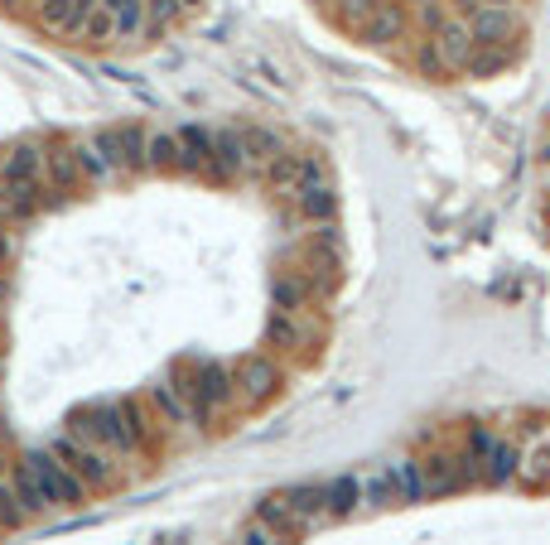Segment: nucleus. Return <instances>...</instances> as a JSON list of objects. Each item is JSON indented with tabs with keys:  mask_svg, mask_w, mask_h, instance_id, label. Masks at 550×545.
I'll list each match as a JSON object with an SVG mask.
<instances>
[{
	"mask_svg": "<svg viewBox=\"0 0 550 545\" xmlns=\"http://www.w3.org/2000/svg\"><path fill=\"white\" fill-rule=\"evenodd\" d=\"M232 382H237V401L247 406H266L275 391H280V367L266 353H251L232 367Z\"/></svg>",
	"mask_w": 550,
	"mask_h": 545,
	"instance_id": "6",
	"label": "nucleus"
},
{
	"mask_svg": "<svg viewBox=\"0 0 550 545\" xmlns=\"http://www.w3.org/2000/svg\"><path fill=\"white\" fill-rule=\"evenodd\" d=\"M507 63H512V49H488V44H478L473 58L464 63V73H473V78H493V73H502Z\"/></svg>",
	"mask_w": 550,
	"mask_h": 545,
	"instance_id": "30",
	"label": "nucleus"
},
{
	"mask_svg": "<svg viewBox=\"0 0 550 545\" xmlns=\"http://www.w3.org/2000/svg\"><path fill=\"white\" fill-rule=\"evenodd\" d=\"M256 521L261 526H271L275 536H285V541H295L304 536V521L290 512V502H285V492H266L261 502H256Z\"/></svg>",
	"mask_w": 550,
	"mask_h": 545,
	"instance_id": "20",
	"label": "nucleus"
},
{
	"mask_svg": "<svg viewBox=\"0 0 550 545\" xmlns=\"http://www.w3.org/2000/svg\"><path fill=\"white\" fill-rule=\"evenodd\" d=\"M290 203H295V213H300L304 222L338 218V193H333V184H304V189L290 193Z\"/></svg>",
	"mask_w": 550,
	"mask_h": 545,
	"instance_id": "19",
	"label": "nucleus"
},
{
	"mask_svg": "<svg viewBox=\"0 0 550 545\" xmlns=\"http://www.w3.org/2000/svg\"><path fill=\"white\" fill-rule=\"evenodd\" d=\"M179 5H184V10H198V5H203V0H179Z\"/></svg>",
	"mask_w": 550,
	"mask_h": 545,
	"instance_id": "41",
	"label": "nucleus"
},
{
	"mask_svg": "<svg viewBox=\"0 0 550 545\" xmlns=\"http://www.w3.org/2000/svg\"><path fill=\"white\" fill-rule=\"evenodd\" d=\"M44 449H49V454H54L58 464L68 468V473H73V478H78L87 492H107L111 483L121 478V473H116V459H111L107 449H97V444H87V439L68 435V430H63V435H54Z\"/></svg>",
	"mask_w": 550,
	"mask_h": 545,
	"instance_id": "2",
	"label": "nucleus"
},
{
	"mask_svg": "<svg viewBox=\"0 0 550 545\" xmlns=\"http://www.w3.org/2000/svg\"><path fill=\"white\" fill-rule=\"evenodd\" d=\"M15 5H25V0H15Z\"/></svg>",
	"mask_w": 550,
	"mask_h": 545,
	"instance_id": "43",
	"label": "nucleus"
},
{
	"mask_svg": "<svg viewBox=\"0 0 550 545\" xmlns=\"http://www.w3.org/2000/svg\"><path fill=\"white\" fill-rule=\"evenodd\" d=\"M232 545H290V541H285V536H275L271 526L251 521V526H242V531H237V541H232Z\"/></svg>",
	"mask_w": 550,
	"mask_h": 545,
	"instance_id": "34",
	"label": "nucleus"
},
{
	"mask_svg": "<svg viewBox=\"0 0 550 545\" xmlns=\"http://www.w3.org/2000/svg\"><path fill=\"white\" fill-rule=\"evenodd\" d=\"M304 184H329V164L319 155H300V189Z\"/></svg>",
	"mask_w": 550,
	"mask_h": 545,
	"instance_id": "38",
	"label": "nucleus"
},
{
	"mask_svg": "<svg viewBox=\"0 0 550 545\" xmlns=\"http://www.w3.org/2000/svg\"><path fill=\"white\" fill-rule=\"evenodd\" d=\"M415 68L425 73V78H454V68L440 58V49H435V39L425 34V39H415Z\"/></svg>",
	"mask_w": 550,
	"mask_h": 545,
	"instance_id": "31",
	"label": "nucleus"
},
{
	"mask_svg": "<svg viewBox=\"0 0 550 545\" xmlns=\"http://www.w3.org/2000/svg\"><path fill=\"white\" fill-rule=\"evenodd\" d=\"M242 145H247V164L256 169V174L285 150V140L275 136L271 126H242Z\"/></svg>",
	"mask_w": 550,
	"mask_h": 545,
	"instance_id": "24",
	"label": "nucleus"
},
{
	"mask_svg": "<svg viewBox=\"0 0 550 545\" xmlns=\"http://www.w3.org/2000/svg\"><path fill=\"white\" fill-rule=\"evenodd\" d=\"M29 512H25V502L15 497V488L10 483H0V531H15V526H25Z\"/></svg>",
	"mask_w": 550,
	"mask_h": 545,
	"instance_id": "32",
	"label": "nucleus"
},
{
	"mask_svg": "<svg viewBox=\"0 0 550 545\" xmlns=\"http://www.w3.org/2000/svg\"><path fill=\"white\" fill-rule=\"evenodd\" d=\"M517 473H522L531 488H546V483H550V454H531V459H522Z\"/></svg>",
	"mask_w": 550,
	"mask_h": 545,
	"instance_id": "35",
	"label": "nucleus"
},
{
	"mask_svg": "<svg viewBox=\"0 0 550 545\" xmlns=\"http://www.w3.org/2000/svg\"><path fill=\"white\" fill-rule=\"evenodd\" d=\"M425 492L430 497H449V492H464L468 483H478V468L468 464V454H425Z\"/></svg>",
	"mask_w": 550,
	"mask_h": 545,
	"instance_id": "7",
	"label": "nucleus"
},
{
	"mask_svg": "<svg viewBox=\"0 0 550 545\" xmlns=\"http://www.w3.org/2000/svg\"><path fill=\"white\" fill-rule=\"evenodd\" d=\"M358 483H362V507H372V512H386V507H396V488H391V473H386V464L362 468Z\"/></svg>",
	"mask_w": 550,
	"mask_h": 545,
	"instance_id": "25",
	"label": "nucleus"
},
{
	"mask_svg": "<svg viewBox=\"0 0 550 545\" xmlns=\"http://www.w3.org/2000/svg\"><path fill=\"white\" fill-rule=\"evenodd\" d=\"M97 145H102V155H107V164L126 179V174H136V169H145V145H150V131L145 126H136V121H121V126H107V131H97Z\"/></svg>",
	"mask_w": 550,
	"mask_h": 545,
	"instance_id": "5",
	"label": "nucleus"
},
{
	"mask_svg": "<svg viewBox=\"0 0 550 545\" xmlns=\"http://www.w3.org/2000/svg\"><path fill=\"white\" fill-rule=\"evenodd\" d=\"M444 5H449V15H459V20H473V15H478L488 0H444Z\"/></svg>",
	"mask_w": 550,
	"mask_h": 545,
	"instance_id": "39",
	"label": "nucleus"
},
{
	"mask_svg": "<svg viewBox=\"0 0 550 545\" xmlns=\"http://www.w3.org/2000/svg\"><path fill=\"white\" fill-rule=\"evenodd\" d=\"M324 497H329V517L333 521H348L353 512H362V483L358 473H338L324 483Z\"/></svg>",
	"mask_w": 550,
	"mask_h": 545,
	"instance_id": "22",
	"label": "nucleus"
},
{
	"mask_svg": "<svg viewBox=\"0 0 550 545\" xmlns=\"http://www.w3.org/2000/svg\"><path fill=\"white\" fill-rule=\"evenodd\" d=\"M83 164H78V150L73 140H44V189H49V203H68L83 189Z\"/></svg>",
	"mask_w": 550,
	"mask_h": 545,
	"instance_id": "4",
	"label": "nucleus"
},
{
	"mask_svg": "<svg viewBox=\"0 0 550 545\" xmlns=\"http://www.w3.org/2000/svg\"><path fill=\"white\" fill-rule=\"evenodd\" d=\"M150 406L160 410L169 425H179V430H208V420L193 410V401L179 391V382H174V377H160V382L150 386Z\"/></svg>",
	"mask_w": 550,
	"mask_h": 545,
	"instance_id": "11",
	"label": "nucleus"
},
{
	"mask_svg": "<svg viewBox=\"0 0 550 545\" xmlns=\"http://www.w3.org/2000/svg\"><path fill=\"white\" fill-rule=\"evenodd\" d=\"M5 300H10V275L0 271V304H5Z\"/></svg>",
	"mask_w": 550,
	"mask_h": 545,
	"instance_id": "40",
	"label": "nucleus"
},
{
	"mask_svg": "<svg viewBox=\"0 0 550 545\" xmlns=\"http://www.w3.org/2000/svg\"><path fill=\"white\" fill-rule=\"evenodd\" d=\"M406 29H411V10L401 0H377V10L353 34H358L362 44H372V49H391L396 39H406Z\"/></svg>",
	"mask_w": 550,
	"mask_h": 545,
	"instance_id": "8",
	"label": "nucleus"
},
{
	"mask_svg": "<svg viewBox=\"0 0 550 545\" xmlns=\"http://www.w3.org/2000/svg\"><path fill=\"white\" fill-rule=\"evenodd\" d=\"M314 338L304 333V314H285V309H271L266 319V348L275 353H304Z\"/></svg>",
	"mask_w": 550,
	"mask_h": 545,
	"instance_id": "17",
	"label": "nucleus"
},
{
	"mask_svg": "<svg viewBox=\"0 0 550 545\" xmlns=\"http://www.w3.org/2000/svg\"><path fill=\"white\" fill-rule=\"evenodd\" d=\"M546 160H550V150H546Z\"/></svg>",
	"mask_w": 550,
	"mask_h": 545,
	"instance_id": "44",
	"label": "nucleus"
},
{
	"mask_svg": "<svg viewBox=\"0 0 550 545\" xmlns=\"http://www.w3.org/2000/svg\"><path fill=\"white\" fill-rule=\"evenodd\" d=\"M251 164H247V145H242V131H213V160H208V179L213 184H232L242 179Z\"/></svg>",
	"mask_w": 550,
	"mask_h": 545,
	"instance_id": "10",
	"label": "nucleus"
},
{
	"mask_svg": "<svg viewBox=\"0 0 550 545\" xmlns=\"http://www.w3.org/2000/svg\"><path fill=\"white\" fill-rule=\"evenodd\" d=\"M73 150H78V164H83V179L87 184H121V174L107 164V155H102V145L97 140H73Z\"/></svg>",
	"mask_w": 550,
	"mask_h": 545,
	"instance_id": "27",
	"label": "nucleus"
},
{
	"mask_svg": "<svg viewBox=\"0 0 550 545\" xmlns=\"http://www.w3.org/2000/svg\"><path fill=\"white\" fill-rule=\"evenodd\" d=\"M488 5H517V0H488Z\"/></svg>",
	"mask_w": 550,
	"mask_h": 545,
	"instance_id": "42",
	"label": "nucleus"
},
{
	"mask_svg": "<svg viewBox=\"0 0 550 545\" xmlns=\"http://www.w3.org/2000/svg\"><path fill=\"white\" fill-rule=\"evenodd\" d=\"M145 164H150V169H174V174H179V136H174V131H150Z\"/></svg>",
	"mask_w": 550,
	"mask_h": 545,
	"instance_id": "29",
	"label": "nucleus"
},
{
	"mask_svg": "<svg viewBox=\"0 0 550 545\" xmlns=\"http://www.w3.org/2000/svg\"><path fill=\"white\" fill-rule=\"evenodd\" d=\"M10 488H15V497L25 502V512L34 517V512H49V502H44V492L34 488V478H29L25 468H15V478H10Z\"/></svg>",
	"mask_w": 550,
	"mask_h": 545,
	"instance_id": "33",
	"label": "nucleus"
},
{
	"mask_svg": "<svg viewBox=\"0 0 550 545\" xmlns=\"http://www.w3.org/2000/svg\"><path fill=\"white\" fill-rule=\"evenodd\" d=\"M517 468H522V454H517V444L502 435L497 439V449L483 459V483H493V488H502V483H512L517 478Z\"/></svg>",
	"mask_w": 550,
	"mask_h": 545,
	"instance_id": "26",
	"label": "nucleus"
},
{
	"mask_svg": "<svg viewBox=\"0 0 550 545\" xmlns=\"http://www.w3.org/2000/svg\"><path fill=\"white\" fill-rule=\"evenodd\" d=\"M15 256H20V232H15V222H0V271L15 266Z\"/></svg>",
	"mask_w": 550,
	"mask_h": 545,
	"instance_id": "37",
	"label": "nucleus"
},
{
	"mask_svg": "<svg viewBox=\"0 0 550 545\" xmlns=\"http://www.w3.org/2000/svg\"><path fill=\"white\" fill-rule=\"evenodd\" d=\"M386 473H391V488H396V507H411V502H425V497H430V492H425V468H420V459H391Z\"/></svg>",
	"mask_w": 550,
	"mask_h": 545,
	"instance_id": "21",
	"label": "nucleus"
},
{
	"mask_svg": "<svg viewBox=\"0 0 550 545\" xmlns=\"http://www.w3.org/2000/svg\"><path fill=\"white\" fill-rule=\"evenodd\" d=\"M102 10L116 25V44H131L145 34V0H102Z\"/></svg>",
	"mask_w": 550,
	"mask_h": 545,
	"instance_id": "23",
	"label": "nucleus"
},
{
	"mask_svg": "<svg viewBox=\"0 0 550 545\" xmlns=\"http://www.w3.org/2000/svg\"><path fill=\"white\" fill-rule=\"evenodd\" d=\"M473 44H488V49H512L517 44V34H522V15H517V5H483L473 20Z\"/></svg>",
	"mask_w": 550,
	"mask_h": 545,
	"instance_id": "9",
	"label": "nucleus"
},
{
	"mask_svg": "<svg viewBox=\"0 0 550 545\" xmlns=\"http://www.w3.org/2000/svg\"><path fill=\"white\" fill-rule=\"evenodd\" d=\"M430 39H435L440 58L454 68V73H464V63L473 58V49H478V44H473V29H468V20H459V15H449V20H444V25L435 29Z\"/></svg>",
	"mask_w": 550,
	"mask_h": 545,
	"instance_id": "14",
	"label": "nucleus"
},
{
	"mask_svg": "<svg viewBox=\"0 0 550 545\" xmlns=\"http://www.w3.org/2000/svg\"><path fill=\"white\" fill-rule=\"evenodd\" d=\"M179 174H203L213 160V131L208 126H179Z\"/></svg>",
	"mask_w": 550,
	"mask_h": 545,
	"instance_id": "18",
	"label": "nucleus"
},
{
	"mask_svg": "<svg viewBox=\"0 0 550 545\" xmlns=\"http://www.w3.org/2000/svg\"><path fill=\"white\" fill-rule=\"evenodd\" d=\"M73 44H92V49H102V44H116V25H111V15L97 5V10H87L78 34H73Z\"/></svg>",
	"mask_w": 550,
	"mask_h": 545,
	"instance_id": "28",
	"label": "nucleus"
},
{
	"mask_svg": "<svg viewBox=\"0 0 550 545\" xmlns=\"http://www.w3.org/2000/svg\"><path fill=\"white\" fill-rule=\"evenodd\" d=\"M15 468H25L29 478H34V488L44 492L49 512H54V507H83V502H87V488L73 478V473H68V468L58 464L49 449H29Z\"/></svg>",
	"mask_w": 550,
	"mask_h": 545,
	"instance_id": "3",
	"label": "nucleus"
},
{
	"mask_svg": "<svg viewBox=\"0 0 550 545\" xmlns=\"http://www.w3.org/2000/svg\"><path fill=\"white\" fill-rule=\"evenodd\" d=\"M415 15H420V29H425V34H435V29L449 20V5H444V0H425Z\"/></svg>",
	"mask_w": 550,
	"mask_h": 545,
	"instance_id": "36",
	"label": "nucleus"
},
{
	"mask_svg": "<svg viewBox=\"0 0 550 545\" xmlns=\"http://www.w3.org/2000/svg\"><path fill=\"white\" fill-rule=\"evenodd\" d=\"M97 5L102 0H34V20H39V29H49L58 39H73L78 25H83V15L97 10Z\"/></svg>",
	"mask_w": 550,
	"mask_h": 545,
	"instance_id": "13",
	"label": "nucleus"
},
{
	"mask_svg": "<svg viewBox=\"0 0 550 545\" xmlns=\"http://www.w3.org/2000/svg\"><path fill=\"white\" fill-rule=\"evenodd\" d=\"M285 502H290V512L304 521V531H319V526H329V497H324V483H295V488H285Z\"/></svg>",
	"mask_w": 550,
	"mask_h": 545,
	"instance_id": "15",
	"label": "nucleus"
},
{
	"mask_svg": "<svg viewBox=\"0 0 550 545\" xmlns=\"http://www.w3.org/2000/svg\"><path fill=\"white\" fill-rule=\"evenodd\" d=\"M314 300H319V290L309 285V275L304 271H280L271 280V304L275 309H285V314H304Z\"/></svg>",
	"mask_w": 550,
	"mask_h": 545,
	"instance_id": "16",
	"label": "nucleus"
},
{
	"mask_svg": "<svg viewBox=\"0 0 550 545\" xmlns=\"http://www.w3.org/2000/svg\"><path fill=\"white\" fill-rule=\"evenodd\" d=\"M179 391L193 401V410L213 425L222 410L237 401V382H232V367H222V362H179L174 372H169Z\"/></svg>",
	"mask_w": 550,
	"mask_h": 545,
	"instance_id": "1",
	"label": "nucleus"
},
{
	"mask_svg": "<svg viewBox=\"0 0 550 545\" xmlns=\"http://www.w3.org/2000/svg\"><path fill=\"white\" fill-rule=\"evenodd\" d=\"M0 179L10 184H44V145L39 140H15L0 150Z\"/></svg>",
	"mask_w": 550,
	"mask_h": 545,
	"instance_id": "12",
	"label": "nucleus"
}]
</instances>
